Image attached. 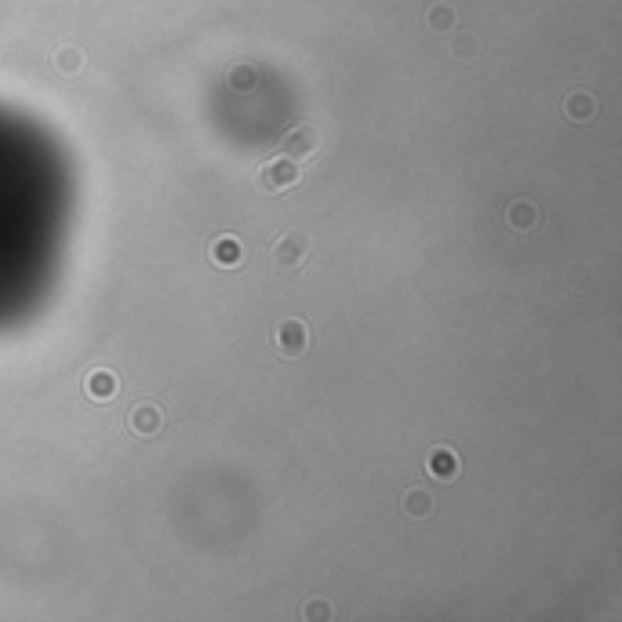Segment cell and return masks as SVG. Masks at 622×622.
Listing matches in <instances>:
<instances>
[{"mask_svg":"<svg viewBox=\"0 0 622 622\" xmlns=\"http://www.w3.org/2000/svg\"><path fill=\"white\" fill-rule=\"evenodd\" d=\"M219 262H226V266L237 262V244H233V240H222V247H219Z\"/></svg>","mask_w":622,"mask_h":622,"instance_id":"277c9868","label":"cell"},{"mask_svg":"<svg viewBox=\"0 0 622 622\" xmlns=\"http://www.w3.org/2000/svg\"><path fill=\"white\" fill-rule=\"evenodd\" d=\"M455 470H459V462H455L451 451H433V473H437V477H451Z\"/></svg>","mask_w":622,"mask_h":622,"instance_id":"6da1fadb","label":"cell"},{"mask_svg":"<svg viewBox=\"0 0 622 622\" xmlns=\"http://www.w3.org/2000/svg\"><path fill=\"white\" fill-rule=\"evenodd\" d=\"M87 390L95 393V397H109V393H113V379L106 375V371H95V375H91V382H87Z\"/></svg>","mask_w":622,"mask_h":622,"instance_id":"7a4b0ae2","label":"cell"},{"mask_svg":"<svg viewBox=\"0 0 622 622\" xmlns=\"http://www.w3.org/2000/svg\"><path fill=\"white\" fill-rule=\"evenodd\" d=\"M266 171H269V186H284V182H295V171H291V164H277V168L269 164Z\"/></svg>","mask_w":622,"mask_h":622,"instance_id":"3957f363","label":"cell"}]
</instances>
